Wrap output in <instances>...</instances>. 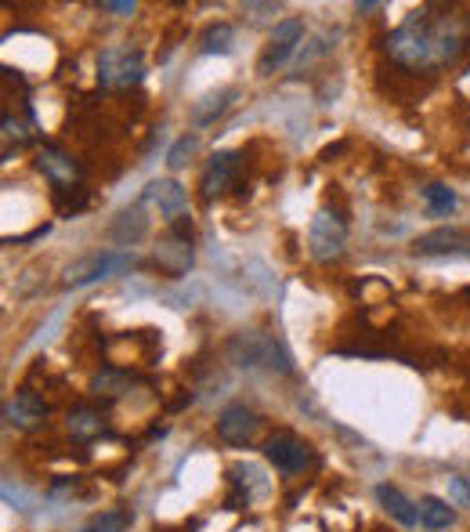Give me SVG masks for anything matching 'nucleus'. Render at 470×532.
<instances>
[{"mask_svg":"<svg viewBox=\"0 0 470 532\" xmlns=\"http://www.w3.org/2000/svg\"><path fill=\"white\" fill-rule=\"evenodd\" d=\"M470 40V19L452 8H427L413 11L402 26L387 37V51L398 66L409 73H434L452 66L463 55Z\"/></svg>","mask_w":470,"mask_h":532,"instance_id":"f257e3e1","label":"nucleus"},{"mask_svg":"<svg viewBox=\"0 0 470 532\" xmlns=\"http://www.w3.org/2000/svg\"><path fill=\"white\" fill-rule=\"evenodd\" d=\"M225 355L235 362V366H246V370L293 373V359L286 355V348L275 341L272 333H264V330L235 333L232 341L225 344Z\"/></svg>","mask_w":470,"mask_h":532,"instance_id":"f03ea898","label":"nucleus"},{"mask_svg":"<svg viewBox=\"0 0 470 532\" xmlns=\"http://www.w3.org/2000/svg\"><path fill=\"white\" fill-rule=\"evenodd\" d=\"M131 268H134L131 250H94V254L80 257L76 265L66 268L62 286H87V283H98V279L123 276V272H131Z\"/></svg>","mask_w":470,"mask_h":532,"instance_id":"7ed1b4c3","label":"nucleus"},{"mask_svg":"<svg viewBox=\"0 0 470 532\" xmlns=\"http://www.w3.org/2000/svg\"><path fill=\"white\" fill-rule=\"evenodd\" d=\"M344 243H348V221L337 210H319L308 228V254L322 265H333L344 257Z\"/></svg>","mask_w":470,"mask_h":532,"instance_id":"20e7f679","label":"nucleus"},{"mask_svg":"<svg viewBox=\"0 0 470 532\" xmlns=\"http://www.w3.org/2000/svg\"><path fill=\"white\" fill-rule=\"evenodd\" d=\"M141 76H145V58H141V51L109 48L98 58V84H105V87L141 84Z\"/></svg>","mask_w":470,"mask_h":532,"instance_id":"39448f33","label":"nucleus"},{"mask_svg":"<svg viewBox=\"0 0 470 532\" xmlns=\"http://www.w3.org/2000/svg\"><path fill=\"white\" fill-rule=\"evenodd\" d=\"M264 456L272 460L275 471H282V475H301L304 467L315 460L308 442H301L293 431H275V435L264 442Z\"/></svg>","mask_w":470,"mask_h":532,"instance_id":"423d86ee","label":"nucleus"},{"mask_svg":"<svg viewBox=\"0 0 470 532\" xmlns=\"http://www.w3.org/2000/svg\"><path fill=\"white\" fill-rule=\"evenodd\" d=\"M301 40H304V19H282L279 26H275L272 40H268V48H264L261 62H257V73L272 76L279 66H286V58L297 51Z\"/></svg>","mask_w":470,"mask_h":532,"instance_id":"0eeeda50","label":"nucleus"},{"mask_svg":"<svg viewBox=\"0 0 470 532\" xmlns=\"http://www.w3.org/2000/svg\"><path fill=\"white\" fill-rule=\"evenodd\" d=\"M420 257H470V228L442 225L413 243Z\"/></svg>","mask_w":470,"mask_h":532,"instance_id":"6e6552de","label":"nucleus"},{"mask_svg":"<svg viewBox=\"0 0 470 532\" xmlns=\"http://www.w3.org/2000/svg\"><path fill=\"white\" fill-rule=\"evenodd\" d=\"M141 207L160 210L167 221H178V218H185V210H188V192L181 189L174 178L149 181V185H145V192H141Z\"/></svg>","mask_w":470,"mask_h":532,"instance_id":"1a4fd4ad","label":"nucleus"},{"mask_svg":"<svg viewBox=\"0 0 470 532\" xmlns=\"http://www.w3.org/2000/svg\"><path fill=\"white\" fill-rule=\"evenodd\" d=\"M261 428V420H257L254 409L246 406H228L221 409V417H217V438L225 442V446H250V438L257 435Z\"/></svg>","mask_w":470,"mask_h":532,"instance_id":"9d476101","label":"nucleus"},{"mask_svg":"<svg viewBox=\"0 0 470 532\" xmlns=\"http://www.w3.org/2000/svg\"><path fill=\"white\" fill-rule=\"evenodd\" d=\"M44 417H47V406L37 391L22 388V391H15V399L4 402V420H8V428L29 431V428H37Z\"/></svg>","mask_w":470,"mask_h":532,"instance_id":"9b49d317","label":"nucleus"},{"mask_svg":"<svg viewBox=\"0 0 470 532\" xmlns=\"http://www.w3.org/2000/svg\"><path fill=\"white\" fill-rule=\"evenodd\" d=\"M235 167H239V152H214L207 163V171L199 178V189H203V200H214L217 192H225L235 178Z\"/></svg>","mask_w":470,"mask_h":532,"instance_id":"f8f14e48","label":"nucleus"},{"mask_svg":"<svg viewBox=\"0 0 470 532\" xmlns=\"http://www.w3.org/2000/svg\"><path fill=\"white\" fill-rule=\"evenodd\" d=\"M376 500H380V507H384L398 525H405V529H413V525L420 522V504H413L398 485H391V482L376 485Z\"/></svg>","mask_w":470,"mask_h":532,"instance_id":"ddd939ff","label":"nucleus"},{"mask_svg":"<svg viewBox=\"0 0 470 532\" xmlns=\"http://www.w3.org/2000/svg\"><path fill=\"white\" fill-rule=\"evenodd\" d=\"M37 167L51 178V185H58V189H69L76 178H80V167H76L73 156H66L62 149H55V145H47V149H40L37 156Z\"/></svg>","mask_w":470,"mask_h":532,"instance_id":"4468645a","label":"nucleus"},{"mask_svg":"<svg viewBox=\"0 0 470 532\" xmlns=\"http://www.w3.org/2000/svg\"><path fill=\"white\" fill-rule=\"evenodd\" d=\"M156 261H160V268H167L170 276H181V272H188V265H192V239L178 236V232H170L160 247H156Z\"/></svg>","mask_w":470,"mask_h":532,"instance_id":"2eb2a0df","label":"nucleus"},{"mask_svg":"<svg viewBox=\"0 0 470 532\" xmlns=\"http://www.w3.org/2000/svg\"><path fill=\"white\" fill-rule=\"evenodd\" d=\"M134 384V377L127 370H120V366H105L102 373H94V380H91V395L94 399H105V402H113V399H120L123 391L131 388Z\"/></svg>","mask_w":470,"mask_h":532,"instance_id":"dca6fc26","label":"nucleus"},{"mask_svg":"<svg viewBox=\"0 0 470 532\" xmlns=\"http://www.w3.org/2000/svg\"><path fill=\"white\" fill-rule=\"evenodd\" d=\"M420 525L427 532H445L456 525V511H452L449 500L442 496H423L420 500Z\"/></svg>","mask_w":470,"mask_h":532,"instance_id":"f3484780","label":"nucleus"},{"mask_svg":"<svg viewBox=\"0 0 470 532\" xmlns=\"http://www.w3.org/2000/svg\"><path fill=\"white\" fill-rule=\"evenodd\" d=\"M232 98H235L232 87H225V91H214V95H207V98H199V102L192 105V124H196V127L217 124V116H225V109L232 105Z\"/></svg>","mask_w":470,"mask_h":532,"instance_id":"a211bd4d","label":"nucleus"},{"mask_svg":"<svg viewBox=\"0 0 470 532\" xmlns=\"http://www.w3.org/2000/svg\"><path fill=\"white\" fill-rule=\"evenodd\" d=\"M113 239H120V243H138L145 232H149V221L141 218V207H134V210H123L120 214V221H113Z\"/></svg>","mask_w":470,"mask_h":532,"instance_id":"6ab92c4d","label":"nucleus"},{"mask_svg":"<svg viewBox=\"0 0 470 532\" xmlns=\"http://www.w3.org/2000/svg\"><path fill=\"white\" fill-rule=\"evenodd\" d=\"M420 192L434 218H442V214H452V210H456V192H452L449 185H442V181H431V185H423Z\"/></svg>","mask_w":470,"mask_h":532,"instance_id":"aec40b11","label":"nucleus"},{"mask_svg":"<svg viewBox=\"0 0 470 532\" xmlns=\"http://www.w3.org/2000/svg\"><path fill=\"white\" fill-rule=\"evenodd\" d=\"M232 40H235V29L228 26V22H217V26H210L207 33H203L199 51H203V55H228V51H232Z\"/></svg>","mask_w":470,"mask_h":532,"instance_id":"412c9836","label":"nucleus"},{"mask_svg":"<svg viewBox=\"0 0 470 532\" xmlns=\"http://www.w3.org/2000/svg\"><path fill=\"white\" fill-rule=\"evenodd\" d=\"M131 522H134V514L131 511H102V514H94L91 522L84 525L80 532H127L131 529Z\"/></svg>","mask_w":470,"mask_h":532,"instance_id":"4be33fe9","label":"nucleus"},{"mask_svg":"<svg viewBox=\"0 0 470 532\" xmlns=\"http://www.w3.org/2000/svg\"><path fill=\"white\" fill-rule=\"evenodd\" d=\"M69 431L76 438H91L102 431V413H94V409H73L69 413Z\"/></svg>","mask_w":470,"mask_h":532,"instance_id":"5701e85b","label":"nucleus"},{"mask_svg":"<svg viewBox=\"0 0 470 532\" xmlns=\"http://www.w3.org/2000/svg\"><path fill=\"white\" fill-rule=\"evenodd\" d=\"M196 149H199V138L196 134H181L178 142H174V149L167 152V167L170 171H178V167H185L192 156H196Z\"/></svg>","mask_w":470,"mask_h":532,"instance_id":"b1692460","label":"nucleus"},{"mask_svg":"<svg viewBox=\"0 0 470 532\" xmlns=\"http://www.w3.org/2000/svg\"><path fill=\"white\" fill-rule=\"evenodd\" d=\"M449 496L456 507H470V478L463 475H452L449 478Z\"/></svg>","mask_w":470,"mask_h":532,"instance_id":"393cba45","label":"nucleus"},{"mask_svg":"<svg viewBox=\"0 0 470 532\" xmlns=\"http://www.w3.org/2000/svg\"><path fill=\"white\" fill-rule=\"evenodd\" d=\"M102 11H109V15H134V4H116V0H105L102 4Z\"/></svg>","mask_w":470,"mask_h":532,"instance_id":"a878e982","label":"nucleus"}]
</instances>
